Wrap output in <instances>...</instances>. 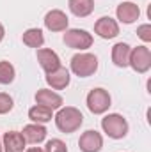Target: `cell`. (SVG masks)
<instances>
[{"instance_id":"cell-24","label":"cell","mask_w":151,"mask_h":152,"mask_svg":"<svg viewBox=\"0 0 151 152\" xmlns=\"http://www.w3.org/2000/svg\"><path fill=\"white\" fill-rule=\"evenodd\" d=\"M25 152H44V149H41V147H30V149H27Z\"/></svg>"},{"instance_id":"cell-19","label":"cell","mask_w":151,"mask_h":152,"mask_svg":"<svg viewBox=\"0 0 151 152\" xmlns=\"http://www.w3.org/2000/svg\"><path fill=\"white\" fill-rule=\"evenodd\" d=\"M29 118L36 124H46L53 118V110H50L46 106H41V104H36L29 110Z\"/></svg>"},{"instance_id":"cell-7","label":"cell","mask_w":151,"mask_h":152,"mask_svg":"<svg viewBox=\"0 0 151 152\" xmlns=\"http://www.w3.org/2000/svg\"><path fill=\"white\" fill-rule=\"evenodd\" d=\"M44 27L50 30V32H66L68 30V25H70V20L66 16V12H62L61 9H52L44 14Z\"/></svg>"},{"instance_id":"cell-22","label":"cell","mask_w":151,"mask_h":152,"mask_svg":"<svg viewBox=\"0 0 151 152\" xmlns=\"http://www.w3.org/2000/svg\"><path fill=\"white\" fill-rule=\"evenodd\" d=\"M13 106H14L13 97L9 94H5V92H0V115L9 113L13 110Z\"/></svg>"},{"instance_id":"cell-8","label":"cell","mask_w":151,"mask_h":152,"mask_svg":"<svg viewBox=\"0 0 151 152\" xmlns=\"http://www.w3.org/2000/svg\"><path fill=\"white\" fill-rule=\"evenodd\" d=\"M78 147H80L82 152H100L103 149V136L98 131L89 129V131H85V133L80 134Z\"/></svg>"},{"instance_id":"cell-16","label":"cell","mask_w":151,"mask_h":152,"mask_svg":"<svg viewBox=\"0 0 151 152\" xmlns=\"http://www.w3.org/2000/svg\"><path fill=\"white\" fill-rule=\"evenodd\" d=\"M132 46L126 42H115L112 46V62L117 67H128Z\"/></svg>"},{"instance_id":"cell-17","label":"cell","mask_w":151,"mask_h":152,"mask_svg":"<svg viewBox=\"0 0 151 152\" xmlns=\"http://www.w3.org/2000/svg\"><path fill=\"white\" fill-rule=\"evenodd\" d=\"M68 5L76 18H87L94 11V0H70Z\"/></svg>"},{"instance_id":"cell-14","label":"cell","mask_w":151,"mask_h":152,"mask_svg":"<svg viewBox=\"0 0 151 152\" xmlns=\"http://www.w3.org/2000/svg\"><path fill=\"white\" fill-rule=\"evenodd\" d=\"M46 83L53 88V90H62V88H66L68 85H70V81H71V76H70V71L66 69V67H57L55 71H52V73H46Z\"/></svg>"},{"instance_id":"cell-13","label":"cell","mask_w":151,"mask_h":152,"mask_svg":"<svg viewBox=\"0 0 151 152\" xmlns=\"http://www.w3.org/2000/svg\"><path fill=\"white\" fill-rule=\"evenodd\" d=\"M36 103L41 104V106L50 108V110H59L64 104V99L50 88H39L36 92Z\"/></svg>"},{"instance_id":"cell-20","label":"cell","mask_w":151,"mask_h":152,"mask_svg":"<svg viewBox=\"0 0 151 152\" xmlns=\"http://www.w3.org/2000/svg\"><path fill=\"white\" fill-rule=\"evenodd\" d=\"M16 78V69L11 62L2 60L0 62V85H9Z\"/></svg>"},{"instance_id":"cell-25","label":"cell","mask_w":151,"mask_h":152,"mask_svg":"<svg viewBox=\"0 0 151 152\" xmlns=\"http://www.w3.org/2000/svg\"><path fill=\"white\" fill-rule=\"evenodd\" d=\"M4 37H5V28H4V25L0 23V42L4 41Z\"/></svg>"},{"instance_id":"cell-3","label":"cell","mask_w":151,"mask_h":152,"mask_svg":"<svg viewBox=\"0 0 151 152\" xmlns=\"http://www.w3.org/2000/svg\"><path fill=\"white\" fill-rule=\"evenodd\" d=\"M101 129L103 133L112 138V140H121L128 134V122L123 115L119 113H109L101 118Z\"/></svg>"},{"instance_id":"cell-1","label":"cell","mask_w":151,"mask_h":152,"mask_svg":"<svg viewBox=\"0 0 151 152\" xmlns=\"http://www.w3.org/2000/svg\"><path fill=\"white\" fill-rule=\"evenodd\" d=\"M53 120L61 133L71 134V133L78 131L80 126L84 124V115L75 106H61L57 110V113L53 115Z\"/></svg>"},{"instance_id":"cell-18","label":"cell","mask_w":151,"mask_h":152,"mask_svg":"<svg viewBox=\"0 0 151 152\" xmlns=\"http://www.w3.org/2000/svg\"><path fill=\"white\" fill-rule=\"evenodd\" d=\"M21 41H23L25 46L39 50V48H43V44H44L43 30H41V28H27V30L23 32V36H21Z\"/></svg>"},{"instance_id":"cell-2","label":"cell","mask_w":151,"mask_h":152,"mask_svg":"<svg viewBox=\"0 0 151 152\" xmlns=\"http://www.w3.org/2000/svg\"><path fill=\"white\" fill-rule=\"evenodd\" d=\"M70 69L78 78H89L98 71V57L93 53H76L71 57Z\"/></svg>"},{"instance_id":"cell-26","label":"cell","mask_w":151,"mask_h":152,"mask_svg":"<svg viewBox=\"0 0 151 152\" xmlns=\"http://www.w3.org/2000/svg\"><path fill=\"white\" fill-rule=\"evenodd\" d=\"M0 152H4V149H2V138H0Z\"/></svg>"},{"instance_id":"cell-23","label":"cell","mask_w":151,"mask_h":152,"mask_svg":"<svg viewBox=\"0 0 151 152\" xmlns=\"http://www.w3.org/2000/svg\"><path fill=\"white\" fill-rule=\"evenodd\" d=\"M137 36L142 39L144 42H150L151 41V25L150 23H144V25L137 27Z\"/></svg>"},{"instance_id":"cell-9","label":"cell","mask_w":151,"mask_h":152,"mask_svg":"<svg viewBox=\"0 0 151 152\" xmlns=\"http://www.w3.org/2000/svg\"><path fill=\"white\" fill-rule=\"evenodd\" d=\"M94 34L101 39H114L119 36V23L110 16H101L94 23Z\"/></svg>"},{"instance_id":"cell-12","label":"cell","mask_w":151,"mask_h":152,"mask_svg":"<svg viewBox=\"0 0 151 152\" xmlns=\"http://www.w3.org/2000/svg\"><path fill=\"white\" fill-rule=\"evenodd\" d=\"M38 62L44 73H52L57 67H61L59 55L53 50H50V48H39L38 50Z\"/></svg>"},{"instance_id":"cell-4","label":"cell","mask_w":151,"mask_h":152,"mask_svg":"<svg viewBox=\"0 0 151 152\" xmlns=\"http://www.w3.org/2000/svg\"><path fill=\"white\" fill-rule=\"evenodd\" d=\"M85 103H87V108H89L91 113L101 115V113H105V112L110 108V104H112V97H110L109 90L98 87V88H93V90L87 94Z\"/></svg>"},{"instance_id":"cell-6","label":"cell","mask_w":151,"mask_h":152,"mask_svg":"<svg viewBox=\"0 0 151 152\" xmlns=\"http://www.w3.org/2000/svg\"><path fill=\"white\" fill-rule=\"evenodd\" d=\"M62 41L68 48L78 50V51H84V50L93 46V36L87 30H82V28H68Z\"/></svg>"},{"instance_id":"cell-21","label":"cell","mask_w":151,"mask_h":152,"mask_svg":"<svg viewBox=\"0 0 151 152\" xmlns=\"http://www.w3.org/2000/svg\"><path fill=\"white\" fill-rule=\"evenodd\" d=\"M44 152H68V147H66V143H64L62 140H59V138H52V140L46 142V145H44Z\"/></svg>"},{"instance_id":"cell-11","label":"cell","mask_w":151,"mask_h":152,"mask_svg":"<svg viewBox=\"0 0 151 152\" xmlns=\"http://www.w3.org/2000/svg\"><path fill=\"white\" fill-rule=\"evenodd\" d=\"M27 142L20 131H7L2 136V149L4 152H25Z\"/></svg>"},{"instance_id":"cell-15","label":"cell","mask_w":151,"mask_h":152,"mask_svg":"<svg viewBox=\"0 0 151 152\" xmlns=\"http://www.w3.org/2000/svg\"><path fill=\"white\" fill-rule=\"evenodd\" d=\"M46 133H48L46 127H44L43 124H36V122L27 124V126L23 127V131H21L25 142H27V143H32V145H38V143H41V142H44Z\"/></svg>"},{"instance_id":"cell-10","label":"cell","mask_w":151,"mask_h":152,"mask_svg":"<svg viewBox=\"0 0 151 152\" xmlns=\"http://www.w3.org/2000/svg\"><path fill=\"white\" fill-rule=\"evenodd\" d=\"M115 16H117V20H119L121 23H124V25H132V23H135V21L139 20V16H141V9H139V5L133 4V2H123V4L117 5V9H115Z\"/></svg>"},{"instance_id":"cell-5","label":"cell","mask_w":151,"mask_h":152,"mask_svg":"<svg viewBox=\"0 0 151 152\" xmlns=\"http://www.w3.org/2000/svg\"><path fill=\"white\" fill-rule=\"evenodd\" d=\"M128 66H130L135 73H139V75L148 73L151 69V51H150V48H148V46L132 48Z\"/></svg>"}]
</instances>
